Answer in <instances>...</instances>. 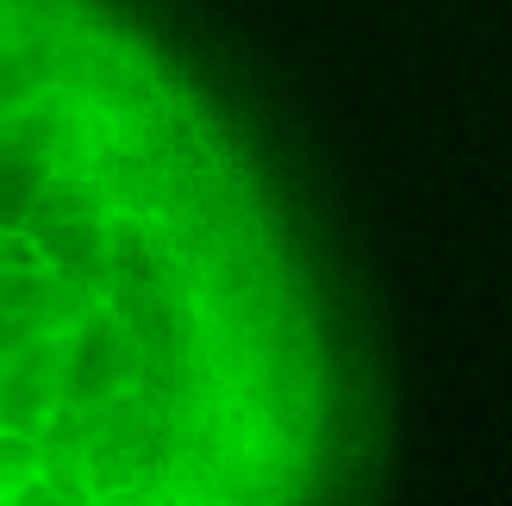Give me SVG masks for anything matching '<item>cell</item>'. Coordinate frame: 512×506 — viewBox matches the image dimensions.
Masks as SVG:
<instances>
[{
  "instance_id": "obj_1",
  "label": "cell",
  "mask_w": 512,
  "mask_h": 506,
  "mask_svg": "<svg viewBox=\"0 0 512 506\" xmlns=\"http://www.w3.org/2000/svg\"><path fill=\"white\" fill-rule=\"evenodd\" d=\"M338 463L263 169L107 0H0V506H269Z\"/></svg>"
}]
</instances>
